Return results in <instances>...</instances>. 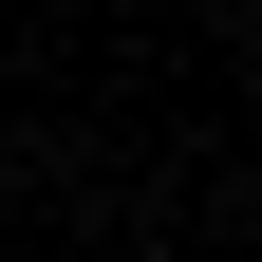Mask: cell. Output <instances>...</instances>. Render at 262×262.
Returning <instances> with one entry per match:
<instances>
[{
    "label": "cell",
    "mask_w": 262,
    "mask_h": 262,
    "mask_svg": "<svg viewBox=\"0 0 262 262\" xmlns=\"http://www.w3.org/2000/svg\"><path fill=\"white\" fill-rule=\"evenodd\" d=\"M244 244H262V206H244Z\"/></svg>",
    "instance_id": "1"
}]
</instances>
